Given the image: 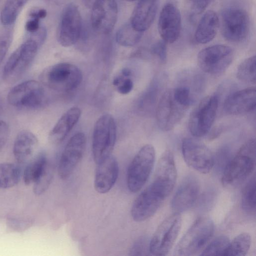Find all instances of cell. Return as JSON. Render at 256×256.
Segmentation results:
<instances>
[{
	"instance_id": "6da1fadb",
	"label": "cell",
	"mask_w": 256,
	"mask_h": 256,
	"mask_svg": "<svg viewBox=\"0 0 256 256\" xmlns=\"http://www.w3.org/2000/svg\"><path fill=\"white\" fill-rule=\"evenodd\" d=\"M256 165V140L251 139L240 148L224 170L222 181L226 186H234L246 179Z\"/></svg>"
},
{
	"instance_id": "7a4b0ae2",
	"label": "cell",
	"mask_w": 256,
	"mask_h": 256,
	"mask_svg": "<svg viewBox=\"0 0 256 256\" xmlns=\"http://www.w3.org/2000/svg\"><path fill=\"white\" fill-rule=\"evenodd\" d=\"M221 32L227 40L240 42L248 36L250 18L247 10L240 6L232 4L222 10L220 19Z\"/></svg>"
},
{
	"instance_id": "3957f363",
	"label": "cell",
	"mask_w": 256,
	"mask_h": 256,
	"mask_svg": "<svg viewBox=\"0 0 256 256\" xmlns=\"http://www.w3.org/2000/svg\"><path fill=\"white\" fill-rule=\"evenodd\" d=\"M214 224L206 216L196 219L178 243L174 251L177 256H192L201 251L211 238Z\"/></svg>"
},
{
	"instance_id": "277c9868",
	"label": "cell",
	"mask_w": 256,
	"mask_h": 256,
	"mask_svg": "<svg viewBox=\"0 0 256 256\" xmlns=\"http://www.w3.org/2000/svg\"><path fill=\"white\" fill-rule=\"evenodd\" d=\"M44 85L55 90L68 92L76 89L81 83V70L68 62H60L46 68L40 76Z\"/></svg>"
},
{
	"instance_id": "5b68a950",
	"label": "cell",
	"mask_w": 256,
	"mask_h": 256,
	"mask_svg": "<svg viewBox=\"0 0 256 256\" xmlns=\"http://www.w3.org/2000/svg\"><path fill=\"white\" fill-rule=\"evenodd\" d=\"M116 138V126L112 116H101L94 124L92 135V152L96 164L111 155Z\"/></svg>"
},
{
	"instance_id": "8992f818",
	"label": "cell",
	"mask_w": 256,
	"mask_h": 256,
	"mask_svg": "<svg viewBox=\"0 0 256 256\" xmlns=\"http://www.w3.org/2000/svg\"><path fill=\"white\" fill-rule=\"evenodd\" d=\"M156 152L150 144L144 146L130 163L127 172V186L130 192H138L145 184L154 166Z\"/></svg>"
},
{
	"instance_id": "52a82bcc",
	"label": "cell",
	"mask_w": 256,
	"mask_h": 256,
	"mask_svg": "<svg viewBox=\"0 0 256 256\" xmlns=\"http://www.w3.org/2000/svg\"><path fill=\"white\" fill-rule=\"evenodd\" d=\"M40 46L31 38L20 46L4 65L2 72L4 80L9 83L18 80L32 64Z\"/></svg>"
},
{
	"instance_id": "ba28073f",
	"label": "cell",
	"mask_w": 256,
	"mask_h": 256,
	"mask_svg": "<svg viewBox=\"0 0 256 256\" xmlns=\"http://www.w3.org/2000/svg\"><path fill=\"white\" fill-rule=\"evenodd\" d=\"M7 100L14 106L34 110L46 104L47 95L43 84L34 80H28L12 88Z\"/></svg>"
},
{
	"instance_id": "9c48e42d",
	"label": "cell",
	"mask_w": 256,
	"mask_h": 256,
	"mask_svg": "<svg viewBox=\"0 0 256 256\" xmlns=\"http://www.w3.org/2000/svg\"><path fill=\"white\" fill-rule=\"evenodd\" d=\"M181 226L180 213L175 212L164 220L150 241V253L154 256L166 255L175 243Z\"/></svg>"
},
{
	"instance_id": "30bf717a",
	"label": "cell",
	"mask_w": 256,
	"mask_h": 256,
	"mask_svg": "<svg viewBox=\"0 0 256 256\" xmlns=\"http://www.w3.org/2000/svg\"><path fill=\"white\" fill-rule=\"evenodd\" d=\"M219 98L212 95L204 98L192 112L188 120V128L194 137L206 135L215 120Z\"/></svg>"
},
{
	"instance_id": "8fae6325",
	"label": "cell",
	"mask_w": 256,
	"mask_h": 256,
	"mask_svg": "<svg viewBox=\"0 0 256 256\" xmlns=\"http://www.w3.org/2000/svg\"><path fill=\"white\" fill-rule=\"evenodd\" d=\"M232 48L226 45L216 44L201 50L197 61L200 69L206 73L216 75L223 73L232 62Z\"/></svg>"
},
{
	"instance_id": "7c38bea8",
	"label": "cell",
	"mask_w": 256,
	"mask_h": 256,
	"mask_svg": "<svg viewBox=\"0 0 256 256\" xmlns=\"http://www.w3.org/2000/svg\"><path fill=\"white\" fill-rule=\"evenodd\" d=\"M187 108L180 104L174 98L172 90L162 94L156 107L158 125L163 131L172 130L184 116Z\"/></svg>"
},
{
	"instance_id": "4fadbf2b",
	"label": "cell",
	"mask_w": 256,
	"mask_h": 256,
	"mask_svg": "<svg viewBox=\"0 0 256 256\" xmlns=\"http://www.w3.org/2000/svg\"><path fill=\"white\" fill-rule=\"evenodd\" d=\"M182 149L184 158L190 166L202 174L211 170L214 166V157L204 144L193 138H185Z\"/></svg>"
},
{
	"instance_id": "5bb4252c",
	"label": "cell",
	"mask_w": 256,
	"mask_h": 256,
	"mask_svg": "<svg viewBox=\"0 0 256 256\" xmlns=\"http://www.w3.org/2000/svg\"><path fill=\"white\" fill-rule=\"evenodd\" d=\"M82 22L78 8L69 4L63 10L58 28L57 38L58 42L64 47L72 46L80 38Z\"/></svg>"
},
{
	"instance_id": "9a60e30c",
	"label": "cell",
	"mask_w": 256,
	"mask_h": 256,
	"mask_svg": "<svg viewBox=\"0 0 256 256\" xmlns=\"http://www.w3.org/2000/svg\"><path fill=\"white\" fill-rule=\"evenodd\" d=\"M86 146V137L78 132L70 138L61 154L58 168V174L62 180L67 179L81 160Z\"/></svg>"
},
{
	"instance_id": "2e32d148",
	"label": "cell",
	"mask_w": 256,
	"mask_h": 256,
	"mask_svg": "<svg viewBox=\"0 0 256 256\" xmlns=\"http://www.w3.org/2000/svg\"><path fill=\"white\" fill-rule=\"evenodd\" d=\"M165 199L150 184L134 202L131 209L132 219L136 222L148 219L158 211Z\"/></svg>"
},
{
	"instance_id": "e0dca14e",
	"label": "cell",
	"mask_w": 256,
	"mask_h": 256,
	"mask_svg": "<svg viewBox=\"0 0 256 256\" xmlns=\"http://www.w3.org/2000/svg\"><path fill=\"white\" fill-rule=\"evenodd\" d=\"M118 13L115 0H98L92 7V28L102 34H110L116 22Z\"/></svg>"
},
{
	"instance_id": "ac0fdd59",
	"label": "cell",
	"mask_w": 256,
	"mask_h": 256,
	"mask_svg": "<svg viewBox=\"0 0 256 256\" xmlns=\"http://www.w3.org/2000/svg\"><path fill=\"white\" fill-rule=\"evenodd\" d=\"M176 180V170L172 153L165 151L160 158L152 184L166 198L172 192Z\"/></svg>"
},
{
	"instance_id": "d6986e66",
	"label": "cell",
	"mask_w": 256,
	"mask_h": 256,
	"mask_svg": "<svg viewBox=\"0 0 256 256\" xmlns=\"http://www.w3.org/2000/svg\"><path fill=\"white\" fill-rule=\"evenodd\" d=\"M182 28L181 15L172 3L166 4L162 8L158 21V30L162 40L173 43L178 38Z\"/></svg>"
},
{
	"instance_id": "ffe728a7",
	"label": "cell",
	"mask_w": 256,
	"mask_h": 256,
	"mask_svg": "<svg viewBox=\"0 0 256 256\" xmlns=\"http://www.w3.org/2000/svg\"><path fill=\"white\" fill-rule=\"evenodd\" d=\"M200 192V184L197 178L192 175L186 176L172 199V210L178 213L187 210L198 198Z\"/></svg>"
},
{
	"instance_id": "44dd1931",
	"label": "cell",
	"mask_w": 256,
	"mask_h": 256,
	"mask_svg": "<svg viewBox=\"0 0 256 256\" xmlns=\"http://www.w3.org/2000/svg\"><path fill=\"white\" fill-rule=\"evenodd\" d=\"M118 175L116 160L111 155L97 164L94 187L102 194L108 192L115 184Z\"/></svg>"
},
{
	"instance_id": "7402d4cb",
	"label": "cell",
	"mask_w": 256,
	"mask_h": 256,
	"mask_svg": "<svg viewBox=\"0 0 256 256\" xmlns=\"http://www.w3.org/2000/svg\"><path fill=\"white\" fill-rule=\"evenodd\" d=\"M256 105V90L249 88L230 94L224 104V111L230 114H246L254 110Z\"/></svg>"
},
{
	"instance_id": "603a6c76",
	"label": "cell",
	"mask_w": 256,
	"mask_h": 256,
	"mask_svg": "<svg viewBox=\"0 0 256 256\" xmlns=\"http://www.w3.org/2000/svg\"><path fill=\"white\" fill-rule=\"evenodd\" d=\"M158 0H140L130 19V24L136 30L144 32L152 24L156 14Z\"/></svg>"
},
{
	"instance_id": "cb8c5ba5",
	"label": "cell",
	"mask_w": 256,
	"mask_h": 256,
	"mask_svg": "<svg viewBox=\"0 0 256 256\" xmlns=\"http://www.w3.org/2000/svg\"><path fill=\"white\" fill-rule=\"evenodd\" d=\"M80 116L81 110L77 106L72 107L66 112L50 132V142L55 144L62 142L78 122Z\"/></svg>"
},
{
	"instance_id": "d4e9b609",
	"label": "cell",
	"mask_w": 256,
	"mask_h": 256,
	"mask_svg": "<svg viewBox=\"0 0 256 256\" xmlns=\"http://www.w3.org/2000/svg\"><path fill=\"white\" fill-rule=\"evenodd\" d=\"M38 146V140L32 132L22 130L16 136L13 146V153L16 161L25 163L34 155Z\"/></svg>"
},
{
	"instance_id": "484cf974",
	"label": "cell",
	"mask_w": 256,
	"mask_h": 256,
	"mask_svg": "<svg viewBox=\"0 0 256 256\" xmlns=\"http://www.w3.org/2000/svg\"><path fill=\"white\" fill-rule=\"evenodd\" d=\"M220 18L212 10L206 11L201 18L194 33L196 41L202 44L212 41L216 35L220 26Z\"/></svg>"
},
{
	"instance_id": "4316f807",
	"label": "cell",
	"mask_w": 256,
	"mask_h": 256,
	"mask_svg": "<svg viewBox=\"0 0 256 256\" xmlns=\"http://www.w3.org/2000/svg\"><path fill=\"white\" fill-rule=\"evenodd\" d=\"M163 86V82H160L158 78L152 82L140 99L139 106L142 111L151 112L157 106Z\"/></svg>"
},
{
	"instance_id": "83f0119b",
	"label": "cell",
	"mask_w": 256,
	"mask_h": 256,
	"mask_svg": "<svg viewBox=\"0 0 256 256\" xmlns=\"http://www.w3.org/2000/svg\"><path fill=\"white\" fill-rule=\"evenodd\" d=\"M21 170L17 165L10 162L0 164V190L14 186L21 177Z\"/></svg>"
},
{
	"instance_id": "f1b7e54d",
	"label": "cell",
	"mask_w": 256,
	"mask_h": 256,
	"mask_svg": "<svg viewBox=\"0 0 256 256\" xmlns=\"http://www.w3.org/2000/svg\"><path fill=\"white\" fill-rule=\"evenodd\" d=\"M48 163L46 156L40 153L36 156L26 167L23 179L26 185L34 183L40 175Z\"/></svg>"
},
{
	"instance_id": "f546056e",
	"label": "cell",
	"mask_w": 256,
	"mask_h": 256,
	"mask_svg": "<svg viewBox=\"0 0 256 256\" xmlns=\"http://www.w3.org/2000/svg\"><path fill=\"white\" fill-rule=\"evenodd\" d=\"M250 236L247 232L241 233L230 242L222 256H245L250 248Z\"/></svg>"
},
{
	"instance_id": "4dcf8cb0",
	"label": "cell",
	"mask_w": 256,
	"mask_h": 256,
	"mask_svg": "<svg viewBox=\"0 0 256 256\" xmlns=\"http://www.w3.org/2000/svg\"><path fill=\"white\" fill-rule=\"evenodd\" d=\"M28 1V0H7L0 12L1 22L4 26L13 24Z\"/></svg>"
},
{
	"instance_id": "1f68e13d",
	"label": "cell",
	"mask_w": 256,
	"mask_h": 256,
	"mask_svg": "<svg viewBox=\"0 0 256 256\" xmlns=\"http://www.w3.org/2000/svg\"><path fill=\"white\" fill-rule=\"evenodd\" d=\"M142 33L136 30L130 22L124 24L117 31L116 41L122 46H132L140 41Z\"/></svg>"
},
{
	"instance_id": "d6a6232c",
	"label": "cell",
	"mask_w": 256,
	"mask_h": 256,
	"mask_svg": "<svg viewBox=\"0 0 256 256\" xmlns=\"http://www.w3.org/2000/svg\"><path fill=\"white\" fill-rule=\"evenodd\" d=\"M236 76L240 80L255 84L256 80V57L251 56L245 59L238 66Z\"/></svg>"
},
{
	"instance_id": "836d02e7",
	"label": "cell",
	"mask_w": 256,
	"mask_h": 256,
	"mask_svg": "<svg viewBox=\"0 0 256 256\" xmlns=\"http://www.w3.org/2000/svg\"><path fill=\"white\" fill-rule=\"evenodd\" d=\"M242 206L250 214L256 212V178L254 176L245 186L242 194Z\"/></svg>"
},
{
	"instance_id": "e575fe53",
	"label": "cell",
	"mask_w": 256,
	"mask_h": 256,
	"mask_svg": "<svg viewBox=\"0 0 256 256\" xmlns=\"http://www.w3.org/2000/svg\"><path fill=\"white\" fill-rule=\"evenodd\" d=\"M54 175L52 166L48 163L44 169L34 183V192L36 195H40L48 188Z\"/></svg>"
},
{
	"instance_id": "d590c367",
	"label": "cell",
	"mask_w": 256,
	"mask_h": 256,
	"mask_svg": "<svg viewBox=\"0 0 256 256\" xmlns=\"http://www.w3.org/2000/svg\"><path fill=\"white\" fill-rule=\"evenodd\" d=\"M230 241L226 236H220L214 240L203 250L201 256H222Z\"/></svg>"
},
{
	"instance_id": "8d00e7d4",
	"label": "cell",
	"mask_w": 256,
	"mask_h": 256,
	"mask_svg": "<svg viewBox=\"0 0 256 256\" xmlns=\"http://www.w3.org/2000/svg\"><path fill=\"white\" fill-rule=\"evenodd\" d=\"M172 90L175 100L184 107L188 108L194 101L191 88L186 85L180 86Z\"/></svg>"
},
{
	"instance_id": "74e56055",
	"label": "cell",
	"mask_w": 256,
	"mask_h": 256,
	"mask_svg": "<svg viewBox=\"0 0 256 256\" xmlns=\"http://www.w3.org/2000/svg\"><path fill=\"white\" fill-rule=\"evenodd\" d=\"M12 34L10 31L0 32V64L6 56L10 46Z\"/></svg>"
},
{
	"instance_id": "f35d334b",
	"label": "cell",
	"mask_w": 256,
	"mask_h": 256,
	"mask_svg": "<svg viewBox=\"0 0 256 256\" xmlns=\"http://www.w3.org/2000/svg\"><path fill=\"white\" fill-rule=\"evenodd\" d=\"M152 52L156 56L162 64H165L167 60L166 43L163 40L155 43L152 48Z\"/></svg>"
},
{
	"instance_id": "ab89813d",
	"label": "cell",
	"mask_w": 256,
	"mask_h": 256,
	"mask_svg": "<svg viewBox=\"0 0 256 256\" xmlns=\"http://www.w3.org/2000/svg\"><path fill=\"white\" fill-rule=\"evenodd\" d=\"M149 244L147 240L142 238L133 245L130 252V255H146L149 252Z\"/></svg>"
},
{
	"instance_id": "60d3db41",
	"label": "cell",
	"mask_w": 256,
	"mask_h": 256,
	"mask_svg": "<svg viewBox=\"0 0 256 256\" xmlns=\"http://www.w3.org/2000/svg\"><path fill=\"white\" fill-rule=\"evenodd\" d=\"M214 0H193L191 8L192 15H198L202 13Z\"/></svg>"
},
{
	"instance_id": "b9f144b4",
	"label": "cell",
	"mask_w": 256,
	"mask_h": 256,
	"mask_svg": "<svg viewBox=\"0 0 256 256\" xmlns=\"http://www.w3.org/2000/svg\"><path fill=\"white\" fill-rule=\"evenodd\" d=\"M132 80L128 77H124L120 83L117 86L118 92L122 94L130 93L133 88Z\"/></svg>"
},
{
	"instance_id": "7bdbcfd3",
	"label": "cell",
	"mask_w": 256,
	"mask_h": 256,
	"mask_svg": "<svg viewBox=\"0 0 256 256\" xmlns=\"http://www.w3.org/2000/svg\"><path fill=\"white\" fill-rule=\"evenodd\" d=\"M229 153L227 150H220L218 154L216 160H214V164L216 163V165L218 168H223V170L225 168L226 166L228 164L229 160Z\"/></svg>"
},
{
	"instance_id": "ee69618b",
	"label": "cell",
	"mask_w": 256,
	"mask_h": 256,
	"mask_svg": "<svg viewBox=\"0 0 256 256\" xmlns=\"http://www.w3.org/2000/svg\"><path fill=\"white\" fill-rule=\"evenodd\" d=\"M40 18L38 17L30 18L25 25V28L27 32L34 34L39 30L40 27Z\"/></svg>"
},
{
	"instance_id": "f6af8a7d",
	"label": "cell",
	"mask_w": 256,
	"mask_h": 256,
	"mask_svg": "<svg viewBox=\"0 0 256 256\" xmlns=\"http://www.w3.org/2000/svg\"><path fill=\"white\" fill-rule=\"evenodd\" d=\"M8 135V127L4 121L0 120V150L5 144Z\"/></svg>"
},
{
	"instance_id": "bcb514c9",
	"label": "cell",
	"mask_w": 256,
	"mask_h": 256,
	"mask_svg": "<svg viewBox=\"0 0 256 256\" xmlns=\"http://www.w3.org/2000/svg\"><path fill=\"white\" fill-rule=\"evenodd\" d=\"M212 196L213 194L210 192L204 194L199 202L200 206L202 208L208 206L209 204L212 202V200L213 199Z\"/></svg>"
},
{
	"instance_id": "7dc6e473",
	"label": "cell",
	"mask_w": 256,
	"mask_h": 256,
	"mask_svg": "<svg viewBox=\"0 0 256 256\" xmlns=\"http://www.w3.org/2000/svg\"><path fill=\"white\" fill-rule=\"evenodd\" d=\"M98 0H82L84 5L88 8H91Z\"/></svg>"
},
{
	"instance_id": "c3c4849f",
	"label": "cell",
	"mask_w": 256,
	"mask_h": 256,
	"mask_svg": "<svg viewBox=\"0 0 256 256\" xmlns=\"http://www.w3.org/2000/svg\"><path fill=\"white\" fill-rule=\"evenodd\" d=\"M121 74L124 76L129 77L132 74V71L128 68H124L122 70Z\"/></svg>"
},
{
	"instance_id": "681fc988",
	"label": "cell",
	"mask_w": 256,
	"mask_h": 256,
	"mask_svg": "<svg viewBox=\"0 0 256 256\" xmlns=\"http://www.w3.org/2000/svg\"><path fill=\"white\" fill-rule=\"evenodd\" d=\"M3 108H4L3 102H2L1 98L0 97V115L3 110Z\"/></svg>"
},
{
	"instance_id": "f907efd6",
	"label": "cell",
	"mask_w": 256,
	"mask_h": 256,
	"mask_svg": "<svg viewBox=\"0 0 256 256\" xmlns=\"http://www.w3.org/2000/svg\"><path fill=\"white\" fill-rule=\"evenodd\" d=\"M127 1H128V2H134V1H135L136 0H126Z\"/></svg>"
}]
</instances>
